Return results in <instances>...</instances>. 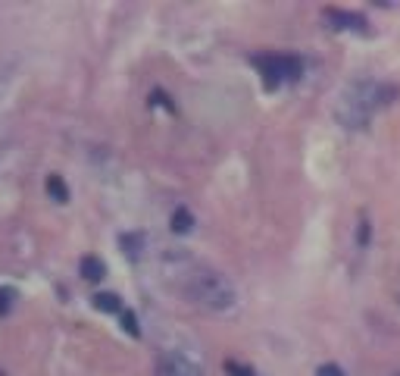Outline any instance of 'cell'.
Masks as SVG:
<instances>
[{"label": "cell", "mask_w": 400, "mask_h": 376, "mask_svg": "<svg viewBox=\"0 0 400 376\" xmlns=\"http://www.w3.org/2000/svg\"><path fill=\"white\" fill-rule=\"evenodd\" d=\"M397 95H400L397 85H381V82H372V79H357V82H350L344 88V95H341L338 119L347 129H359V126L369 123L375 107L394 103Z\"/></svg>", "instance_id": "cell-1"}, {"label": "cell", "mask_w": 400, "mask_h": 376, "mask_svg": "<svg viewBox=\"0 0 400 376\" xmlns=\"http://www.w3.org/2000/svg\"><path fill=\"white\" fill-rule=\"evenodd\" d=\"M188 298L207 310H229L235 308V286L216 270H197L185 286Z\"/></svg>", "instance_id": "cell-2"}, {"label": "cell", "mask_w": 400, "mask_h": 376, "mask_svg": "<svg viewBox=\"0 0 400 376\" xmlns=\"http://www.w3.org/2000/svg\"><path fill=\"white\" fill-rule=\"evenodd\" d=\"M253 66H257L260 75H263L266 91H275L285 79L294 82V79H300V72H304L300 57H288V54H257L253 57Z\"/></svg>", "instance_id": "cell-3"}, {"label": "cell", "mask_w": 400, "mask_h": 376, "mask_svg": "<svg viewBox=\"0 0 400 376\" xmlns=\"http://www.w3.org/2000/svg\"><path fill=\"white\" fill-rule=\"evenodd\" d=\"M322 16H326V22H328L332 28H338V32H357V34H366V32H369L366 16L350 13V10L326 7V10H322Z\"/></svg>", "instance_id": "cell-4"}, {"label": "cell", "mask_w": 400, "mask_h": 376, "mask_svg": "<svg viewBox=\"0 0 400 376\" xmlns=\"http://www.w3.org/2000/svg\"><path fill=\"white\" fill-rule=\"evenodd\" d=\"M156 376H204L194 361H188L178 351H163L156 361Z\"/></svg>", "instance_id": "cell-5"}, {"label": "cell", "mask_w": 400, "mask_h": 376, "mask_svg": "<svg viewBox=\"0 0 400 376\" xmlns=\"http://www.w3.org/2000/svg\"><path fill=\"white\" fill-rule=\"evenodd\" d=\"M78 270H82V276H85V279H88V282H101L103 276H107V267H103V260H101V257H94V254L82 257Z\"/></svg>", "instance_id": "cell-6"}, {"label": "cell", "mask_w": 400, "mask_h": 376, "mask_svg": "<svg viewBox=\"0 0 400 376\" xmlns=\"http://www.w3.org/2000/svg\"><path fill=\"white\" fill-rule=\"evenodd\" d=\"M91 301H94V308L103 310V314H119V310H123V301H119V295H113V292H101Z\"/></svg>", "instance_id": "cell-7"}, {"label": "cell", "mask_w": 400, "mask_h": 376, "mask_svg": "<svg viewBox=\"0 0 400 376\" xmlns=\"http://www.w3.org/2000/svg\"><path fill=\"white\" fill-rule=\"evenodd\" d=\"M191 226H194V217H191V210H188V207H178V210L172 213V232L185 235V232H191Z\"/></svg>", "instance_id": "cell-8"}, {"label": "cell", "mask_w": 400, "mask_h": 376, "mask_svg": "<svg viewBox=\"0 0 400 376\" xmlns=\"http://www.w3.org/2000/svg\"><path fill=\"white\" fill-rule=\"evenodd\" d=\"M48 192H50V198H54L56 204H66V201H69V188H66V182H63L60 176L48 179Z\"/></svg>", "instance_id": "cell-9"}, {"label": "cell", "mask_w": 400, "mask_h": 376, "mask_svg": "<svg viewBox=\"0 0 400 376\" xmlns=\"http://www.w3.org/2000/svg\"><path fill=\"white\" fill-rule=\"evenodd\" d=\"M123 248H125V254H129V257H138V254H141V248H144V235H123Z\"/></svg>", "instance_id": "cell-10"}, {"label": "cell", "mask_w": 400, "mask_h": 376, "mask_svg": "<svg viewBox=\"0 0 400 376\" xmlns=\"http://www.w3.org/2000/svg\"><path fill=\"white\" fill-rule=\"evenodd\" d=\"M123 326H125V333H129V335H141L138 320H135V314H131V310H123Z\"/></svg>", "instance_id": "cell-11"}, {"label": "cell", "mask_w": 400, "mask_h": 376, "mask_svg": "<svg viewBox=\"0 0 400 376\" xmlns=\"http://www.w3.org/2000/svg\"><path fill=\"white\" fill-rule=\"evenodd\" d=\"M13 298H16L13 288H0V314H7L10 304H13Z\"/></svg>", "instance_id": "cell-12"}, {"label": "cell", "mask_w": 400, "mask_h": 376, "mask_svg": "<svg viewBox=\"0 0 400 376\" xmlns=\"http://www.w3.org/2000/svg\"><path fill=\"white\" fill-rule=\"evenodd\" d=\"M225 373L229 376H253L251 367H241V364H235V361H225Z\"/></svg>", "instance_id": "cell-13"}, {"label": "cell", "mask_w": 400, "mask_h": 376, "mask_svg": "<svg viewBox=\"0 0 400 376\" xmlns=\"http://www.w3.org/2000/svg\"><path fill=\"white\" fill-rule=\"evenodd\" d=\"M316 376H347V373L338 367V364H322V367L316 370Z\"/></svg>", "instance_id": "cell-14"}, {"label": "cell", "mask_w": 400, "mask_h": 376, "mask_svg": "<svg viewBox=\"0 0 400 376\" xmlns=\"http://www.w3.org/2000/svg\"><path fill=\"white\" fill-rule=\"evenodd\" d=\"M369 235H372V229H369V219H363V223H359V235H357V241H359V245H369Z\"/></svg>", "instance_id": "cell-15"}, {"label": "cell", "mask_w": 400, "mask_h": 376, "mask_svg": "<svg viewBox=\"0 0 400 376\" xmlns=\"http://www.w3.org/2000/svg\"><path fill=\"white\" fill-rule=\"evenodd\" d=\"M397 376H400V373H397Z\"/></svg>", "instance_id": "cell-16"}]
</instances>
